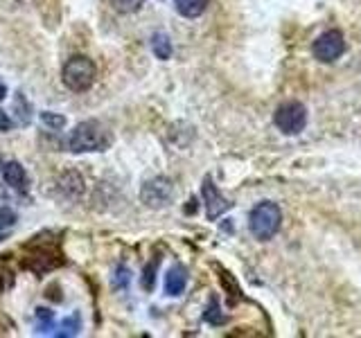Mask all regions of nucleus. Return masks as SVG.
Returning a JSON list of instances; mask_svg holds the SVG:
<instances>
[{
  "label": "nucleus",
  "instance_id": "obj_1",
  "mask_svg": "<svg viewBox=\"0 0 361 338\" xmlns=\"http://www.w3.org/2000/svg\"><path fill=\"white\" fill-rule=\"evenodd\" d=\"M111 144V135L109 131L102 127L95 120H86L79 122L73 129V133L68 135L66 140V149L73 154H86V151H104Z\"/></svg>",
  "mask_w": 361,
  "mask_h": 338
},
{
  "label": "nucleus",
  "instance_id": "obj_2",
  "mask_svg": "<svg viewBox=\"0 0 361 338\" xmlns=\"http://www.w3.org/2000/svg\"><path fill=\"white\" fill-rule=\"evenodd\" d=\"M282 223V210L271 201H262L251 210L248 217V230L259 242H269L280 230Z\"/></svg>",
  "mask_w": 361,
  "mask_h": 338
},
{
  "label": "nucleus",
  "instance_id": "obj_3",
  "mask_svg": "<svg viewBox=\"0 0 361 338\" xmlns=\"http://www.w3.org/2000/svg\"><path fill=\"white\" fill-rule=\"evenodd\" d=\"M95 63L84 54H75L66 61L63 70H61V79L66 88H71L73 93H86V90L93 86L95 82Z\"/></svg>",
  "mask_w": 361,
  "mask_h": 338
},
{
  "label": "nucleus",
  "instance_id": "obj_4",
  "mask_svg": "<svg viewBox=\"0 0 361 338\" xmlns=\"http://www.w3.org/2000/svg\"><path fill=\"white\" fill-rule=\"evenodd\" d=\"M274 122L285 135H298L307 124V108L300 101H285L278 106Z\"/></svg>",
  "mask_w": 361,
  "mask_h": 338
},
{
  "label": "nucleus",
  "instance_id": "obj_5",
  "mask_svg": "<svg viewBox=\"0 0 361 338\" xmlns=\"http://www.w3.org/2000/svg\"><path fill=\"white\" fill-rule=\"evenodd\" d=\"M312 52L319 61L323 63H330L336 61L338 56L345 52V39L343 34L338 30H330V32H323L319 39L314 41L312 45Z\"/></svg>",
  "mask_w": 361,
  "mask_h": 338
},
{
  "label": "nucleus",
  "instance_id": "obj_6",
  "mask_svg": "<svg viewBox=\"0 0 361 338\" xmlns=\"http://www.w3.org/2000/svg\"><path fill=\"white\" fill-rule=\"evenodd\" d=\"M172 196H174V187L163 176H156L152 180H147L140 189V199H142L145 206H149V208H163L172 201Z\"/></svg>",
  "mask_w": 361,
  "mask_h": 338
},
{
  "label": "nucleus",
  "instance_id": "obj_7",
  "mask_svg": "<svg viewBox=\"0 0 361 338\" xmlns=\"http://www.w3.org/2000/svg\"><path fill=\"white\" fill-rule=\"evenodd\" d=\"M201 194H203V206H206V214H208V219L214 221L217 217H221V214L226 210H231L233 203L226 201L221 194H219V189L214 187L212 183V178L206 176L203 178V185H201Z\"/></svg>",
  "mask_w": 361,
  "mask_h": 338
},
{
  "label": "nucleus",
  "instance_id": "obj_8",
  "mask_svg": "<svg viewBox=\"0 0 361 338\" xmlns=\"http://www.w3.org/2000/svg\"><path fill=\"white\" fill-rule=\"evenodd\" d=\"M188 284V270L183 266H172L165 275V293L167 296H180Z\"/></svg>",
  "mask_w": 361,
  "mask_h": 338
},
{
  "label": "nucleus",
  "instance_id": "obj_9",
  "mask_svg": "<svg viewBox=\"0 0 361 338\" xmlns=\"http://www.w3.org/2000/svg\"><path fill=\"white\" fill-rule=\"evenodd\" d=\"M3 178L9 187H14L18 192H25L27 189V174H25V167L20 163H7L3 165Z\"/></svg>",
  "mask_w": 361,
  "mask_h": 338
},
{
  "label": "nucleus",
  "instance_id": "obj_10",
  "mask_svg": "<svg viewBox=\"0 0 361 338\" xmlns=\"http://www.w3.org/2000/svg\"><path fill=\"white\" fill-rule=\"evenodd\" d=\"M210 0H174V5H176V11L180 16H185V18H197L201 16L203 11H206Z\"/></svg>",
  "mask_w": 361,
  "mask_h": 338
},
{
  "label": "nucleus",
  "instance_id": "obj_11",
  "mask_svg": "<svg viewBox=\"0 0 361 338\" xmlns=\"http://www.w3.org/2000/svg\"><path fill=\"white\" fill-rule=\"evenodd\" d=\"M59 187H61L71 199H77V196H82V192H84V180H82V176H79L77 172H68V174H63V178L59 180Z\"/></svg>",
  "mask_w": 361,
  "mask_h": 338
},
{
  "label": "nucleus",
  "instance_id": "obj_12",
  "mask_svg": "<svg viewBox=\"0 0 361 338\" xmlns=\"http://www.w3.org/2000/svg\"><path fill=\"white\" fill-rule=\"evenodd\" d=\"M152 50H154V54L158 56V59H163V61L172 56V43H169L167 34H163V32L154 34V37H152Z\"/></svg>",
  "mask_w": 361,
  "mask_h": 338
},
{
  "label": "nucleus",
  "instance_id": "obj_13",
  "mask_svg": "<svg viewBox=\"0 0 361 338\" xmlns=\"http://www.w3.org/2000/svg\"><path fill=\"white\" fill-rule=\"evenodd\" d=\"M34 320H37V330L41 334H50L54 330V311H50V309L39 307L34 311Z\"/></svg>",
  "mask_w": 361,
  "mask_h": 338
},
{
  "label": "nucleus",
  "instance_id": "obj_14",
  "mask_svg": "<svg viewBox=\"0 0 361 338\" xmlns=\"http://www.w3.org/2000/svg\"><path fill=\"white\" fill-rule=\"evenodd\" d=\"M16 212L11 210V208H0V242H5L9 232L14 230V225H16Z\"/></svg>",
  "mask_w": 361,
  "mask_h": 338
},
{
  "label": "nucleus",
  "instance_id": "obj_15",
  "mask_svg": "<svg viewBox=\"0 0 361 338\" xmlns=\"http://www.w3.org/2000/svg\"><path fill=\"white\" fill-rule=\"evenodd\" d=\"M79 330H82V318H79V313L75 315H68V318L61 323V330L56 332V336H77Z\"/></svg>",
  "mask_w": 361,
  "mask_h": 338
},
{
  "label": "nucleus",
  "instance_id": "obj_16",
  "mask_svg": "<svg viewBox=\"0 0 361 338\" xmlns=\"http://www.w3.org/2000/svg\"><path fill=\"white\" fill-rule=\"evenodd\" d=\"M41 122L52 131H61L66 127V118L59 115V113H52V111H41Z\"/></svg>",
  "mask_w": 361,
  "mask_h": 338
},
{
  "label": "nucleus",
  "instance_id": "obj_17",
  "mask_svg": "<svg viewBox=\"0 0 361 338\" xmlns=\"http://www.w3.org/2000/svg\"><path fill=\"white\" fill-rule=\"evenodd\" d=\"M111 5L120 14H135L145 5V0H111Z\"/></svg>",
  "mask_w": 361,
  "mask_h": 338
},
{
  "label": "nucleus",
  "instance_id": "obj_18",
  "mask_svg": "<svg viewBox=\"0 0 361 338\" xmlns=\"http://www.w3.org/2000/svg\"><path fill=\"white\" fill-rule=\"evenodd\" d=\"M203 320L206 323H210V325H221V323H226V318L219 313V302L217 300H210V307H208V311L203 313Z\"/></svg>",
  "mask_w": 361,
  "mask_h": 338
},
{
  "label": "nucleus",
  "instance_id": "obj_19",
  "mask_svg": "<svg viewBox=\"0 0 361 338\" xmlns=\"http://www.w3.org/2000/svg\"><path fill=\"white\" fill-rule=\"evenodd\" d=\"M14 106H16V111L20 113V124H23V127H25V124H30V113H32V108H30V104H27V99L25 97H23L20 93L16 95V101H14Z\"/></svg>",
  "mask_w": 361,
  "mask_h": 338
},
{
  "label": "nucleus",
  "instance_id": "obj_20",
  "mask_svg": "<svg viewBox=\"0 0 361 338\" xmlns=\"http://www.w3.org/2000/svg\"><path fill=\"white\" fill-rule=\"evenodd\" d=\"M131 282V273L127 266H118L116 268V275H113V287L116 289H127Z\"/></svg>",
  "mask_w": 361,
  "mask_h": 338
},
{
  "label": "nucleus",
  "instance_id": "obj_21",
  "mask_svg": "<svg viewBox=\"0 0 361 338\" xmlns=\"http://www.w3.org/2000/svg\"><path fill=\"white\" fill-rule=\"evenodd\" d=\"M156 268H158V257L154 259V262L145 268V273H142V289L147 291H152L154 289V280H156Z\"/></svg>",
  "mask_w": 361,
  "mask_h": 338
},
{
  "label": "nucleus",
  "instance_id": "obj_22",
  "mask_svg": "<svg viewBox=\"0 0 361 338\" xmlns=\"http://www.w3.org/2000/svg\"><path fill=\"white\" fill-rule=\"evenodd\" d=\"M11 127H14V122H11L7 113L0 108V131H9Z\"/></svg>",
  "mask_w": 361,
  "mask_h": 338
},
{
  "label": "nucleus",
  "instance_id": "obj_23",
  "mask_svg": "<svg viewBox=\"0 0 361 338\" xmlns=\"http://www.w3.org/2000/svg\"><path fill=\"white\" fill-rule=\"evenodd\" d=\"M5 95H7V86H5V82L0 79V101L5 99Z\"/></svg>",
  "mask_w": 361,
  "mask_h": 338
},
{
  "label": "nucleus",
  "instance_id": "obj_24",
  "mask_svg": "<svg viewBox=\"0 0 361 338\" xmlns=\"http://www.w3.org/2000/svg\"><path fill=\"white\" fill-rule=\"evenodd\" d=\"M3 196H5V194H3V189H0V199H3Z\"/></svg>",
  "mask_w": 361,
  "mask_h": 338
},
{
  "label": "nucleus",
  "instance_id": "obj_25",
  "mask_svg": "<svg viewBox=\"0 0 361 338\" xmlns=\"http://www.w3.org/2000/svg\"><path fill=\"white\" fill-rule=\"evenodd\" d=\"M0 167H3V158H0Z\"/></svg>",
  "mask_w": 361,
  "mask_h": 338
}]
</instances>
